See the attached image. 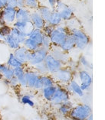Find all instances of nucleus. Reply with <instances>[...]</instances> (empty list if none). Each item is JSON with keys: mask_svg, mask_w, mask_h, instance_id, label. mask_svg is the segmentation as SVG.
<instances>
[{"mask_svg": "<svg viewBox=\"0 0 105 120\" xmlns=\"http://www.w3.org/2000/svg\"><path fill=\"white\" fill-rule=\"evenodd\" d=\"M92 114V108L88 104L80 103L74 106L68 114L72 120H85Z\"/></svg>", "mask_w": 105, "mask_h": 120, "instance_id": "1", "label": "nucleus"}, {"mask_svg": "<svg viewBox=\"0 0 105 120\" xmlns=\"http://www.w3.org/2000/svg\"><path fill=\"white\" fill-rule=\"evenodd\" d=\"M70 33L74 37L75 41V48L84 51L91 42L90 37L81 28H74L70 30Z\"/></svg>", "mask_w": 105, "mask_h": 120, "instance_id": "2", "label": "nucleus"}, {"mask_svg": "<svg viewBox=\"0 0 105 120\" xmlns=\"http://www.w3.org/2000/svg\"><path fill=\"white\" fill-rule=\"evenodd\" d=\"M57 85L65 86L72 79H74V71L67 66H64L55 74L51 75Z\"/></svg>", "mask_w": 105, "mask_h": 120, "instance_id": "3", "label": "nucleus"}, {"mask_svg": "<svg viewBox=\"0 0 105 120\" xmlns=\"http://www.w3.org/2000/svg\"><path fill=\"white\" fill-rule=\"evenodd\" d=\"M25 79L27 82V88L41 90L42 89L40 80V74L33 68H25Z\"/></svg>", "mask_w": 105, "mask_h": 120, "instance_id": "4", "label": "nucleus"}, {"mask_svg": "<svg viewBox=\"0 0 105 120\" xmlns=\"http://www.w3.org/2000/svg\"><path fill=\"white\" fill-rule=\"evenodd\" d=\"M71 99V93L67 90L64 86L57 85L55 93L51 100V103L55 106H58L64 102Z\"/></svg>", "mask_w": 105, "mask_h": 120, "instance_id": "5", "label": "nucleus"}, {"mask_svg": "<svg viewBox=\"0 0 105 120\" xmlns=\"http://www.w3.org/2000/svg\"><path fill=\"white\" fill-rule=\"evenodd\" d=\"M48 53L49 52L47 50L42 48V47H39L35 51L31 52L30 59H29L27 64L32 68L35 66H36L37 64L43 63Z\"/></svg>", "mask_w": 105, "mask_h": 120, "instance_id": "6", "label": "nucleus"}, {"mask_svg": "<svg viewBox=\"0 0 105 120\" xmlns=\"http://www.w3.org/2000/svg\"><path fill=\"white\" fill-rule=\"evenodd\" d=\"M44 63H45L46 68H47L48 74L50 75H53L58 71H59L62 67L65 66L63 63L61 62L59 60H58L57 58H55L50 53L47 54Z\"/></svg>", "mask_w": 105, "mask_h": 120, "instance_id": "7", "label": "nucleus"}, {"mask_svg": "<svg viewBox=\"0 0 105 120\" xmlns=\"http://www.w3.org/2000/svg\"><path fill=\"white\" fill-rule=\"evenodd\" d=\"M78 78L80 81V86L84 92L91 89L93 83V78L87 70H80L78 71Z\"/></svg>", "mask_w": 105, "mask_h": 120, "instance_id": "8", "label": "nucleus"}, {"mask_svg": "<svg viewBox=\"0 0 105 120\" xmlns=\"http://www.w3.org/2000/svg\"><path fill=\"white\" fill-rule=\"evenodd\" d=\"M31 52V51L26 49L23 45H20L18 48L13 51V54L17 59L21 61L23 64L27 65L28 60L30 59Z\"/></svg>", "mask_w": 105, "mask_h": 120, "instance_id": "9", "label": "nucleus"}, {"mask_svg": "<svg viewBox=\"0 0 105 120\" xmlns=\"http://www.w3.org/2000/svg\"><path fill=\"white\" fill-rule=\"evenodd\" d=\"M16 8L10 6H5L3 9L2 10V15H3L4 20L5 22V24L12 26L13 23L16 20Z\"/></svg>", "mask_w": 105, "mask_h": 120, "instance_id": "10", "label": "nucleus"}, {"mask_svg": "<svg viewBox=\"0 0 105 120\" xmlns=\"http://www.w3.org/2000/svg\"><path fill=\"white\" fill-rule=\"evenodd\" d=\"M65 88L68 90L70 93H73V94L78 96V97H83L84 96V92L81 90L79 83L75 80V79H72V80L69 82V83L65 85Z\"/></svg>", "mask_w": 105, "mask_h": 120, "instance_id": "11", "label": "nucleus"}, {"mask_svg": "<svg viewBox=\"0 0 105 120\" xmlns=\"http://www.w3.org/2000/svg\"><path fill=\"white\" fill-rule=\"evenodd\" d=\"M30 22L34 28L42 29L44 28V26L46 25V22L44 19L41 16V15L38 12L37 10L31 11L30 15Z\"/></svg>", "mask_w": 105, "mask_h": 120, "instance_id": "12", "label": "nucleus"}, {"mask_svg": "<svg viewBox=\"0 0 105 120\" xmlns=\"http://www.w3.org/2000/svg\"><path fill=\"white\" fill-rule=\"evenodd\" d=\"M67 35H68L67 34L59 31L54 28V30L52 31L51 34L49 35V38H50V40L52 44V46L59 47L62 44L64 41H65Z\"/></svg>", "mask_w": 105, "mask_h": 120, "instance_id": "13", "label": "nucleus"}, {"mask_svg": "<svg viewBox=\"0 0 105 120\" xmlns=\"http://www.w3.org/2000/svg\"><path fill=\"white\" fill-rule=\"evenodd\" d=\"M26 66L18 67L14 68V76L17 78L19 81V86L22 88H27V82L25 79V67Z\"/></svg>", "mask_w": 105, "mask_h": 120, "instance_id": "14", "label": "nucleus"}, {"mask_svg": "<svg viewBox=\"0 0 105 120\" xmlns=\"http://www.w3.org/2000/svg\"><path fill=\"white\" fill-rule=\"evenodd\" d=\"M49 53L51 55H53V56L55 58H57L58 60H59L62 63H63L64 65H65V64L68 63V60L70 59L68 53H65V52L62 51V50L59 48V47L53 46L51 48V51H49Z\"/></svg>", "mask_w": 105, "mask_h": 120, "instance_id": "15", "label": "nucleus"}, {"mask_svg": "<svg viewBox=\"0 0 105 120\" xmlns=\"http://www.w3.org/2000/svg\"><path fill=\"white\" fill-rule=\"evenodd\" d=\"M59 48L65 53H69L72 50L75 48V41L74 37L71 33L67 35L66 38L62 42V44L59 46Z\"/></svg>", "mask_w": 105, "mask_h": 120, "instance_id": "16", "label": "nucleus"}, {"mask_svg": "<svg viewBox=\"0 0 105 120\" xmlns=\"http://www.w3.org/2000/svg\"><path fill=\"white\" fill-rule=\"evenodd\" d=\"M13 27L16 28L21 31L24 32L26 34V35L28 37V34L31 31V30L34 28L32 25L31 24V22H26L23 21H20V20H16L13 25H12Z\"/></svg>", "mask_w": 105, "mask_h": 120, "instance_id": "17", "label": "nucleus"}, {"mask_svg": "<svg viewBox=\"0 0 105 120\" xmlns=\"http://www.w3.org/2000/svg\"><path fill=\"white\" fill-rule=\"evenodd\" d=\"M31 10L28 8L23 7V8H16V20L20 21L30 22V15H31Z\"/></svg>", "mask_w": 105, "mask_h": 120, "instance_id": "18", "label": "nucleus"}, {"mask_svg": "<svg viewBox=\"0 0 105 120\" xmlns=\"http://www.w3.org/2000/svg\"><path fill=\"white\" fill-rule=\"evenodd\" d=\"M56 88H57V84L53 85V86L43 87V88L41 90V93H42L43 99L47 102H50L55 93Z\"/></svg>", "mask_w": 105, "mask_h": 120, "instance_id": "19", "label": "nucleus"}, {"mask_svg": "<svg viewBox=\"0 0 105 120\" xmlns=\"http://www.w3.org/2000/svg\"><path fill=\"white\" fill-rule=\"evenodd\" d=\"M74 105L71 102V99H69L68 101L64 102L63 103L58 106V112L62 116H68L70 112V111L73 108Z\"/></svg>", "mask_w": 105, "mask_h": 120, "instance_id": "20", "label": "nucleus"}, {"mask_svg": "<svg viewBox=\"0 0 105 120\" xmlns=\"http://www.w3.org/2000/svg\"><path fill=\"white\" fill-rule=\"evenodd\" d=\"M10 34L13 37V38L18 42L20 45H22V43L24 42L25 39L27 38L26 34L24 32L21 31L19 29H17L16 28L11 26V31H10Z\"/></svg>", "mask_w": 105, "mask_h": 120, "instance_id": "21", "label": "nucleus"}, {"mask_svg": "<svg viewBox=\"0 0 105 120\" xmlns=\"http://www.w3.org/2000/svg\"><path fill=\"white\" fill-rule=\"evenodd\" d=\"M63 22H64L62 21V18H61L58 11H57L54 9H52L51 13L50 16H49V18L46 23H48V24H49L50 25L53 26L54 28H55L56 26L61 25Z\"/></svg>", "mask_w": 105, "mask_h": 120, "instance_id": "22", "label": "nucleus"}, {"mask_svg": "<svg viewBox=\"0 0 105 120\" xmlns=\"http://www.w3.org/2000/svg\"><path fill=\"white\" fill-rule=\"evenodd\" d=\"M44 36H45V34H43L42 30L38 28H33L30 33L28 34V38L32 39L39 46H41V44H42Z\"/></svg>", "mask_w": 105, "mask_h": 120, "instance_id": "23", "label": "nucleus"}, {"mask_svg": "<svg viewBox=\"0 0 105 120\" xmlns=\"http://www.w3.org/2000/svg\"><path fill=\"white\" fill-rule=\"evenodd\" d=\"M58 13H59L61 18H62V21L64 22L68 21V20L71 19L72 18L74 17V11H73L72 8L70 6H68V5H67L64 8H62L61 11H58Z\"/></svg>", "mask_w": 105, "mask_h": 120, "instance_id": "24", "label": "nucleus"}, {"mask_svg": "<svg viewBox=\"0 0 105 120\" xmlns=\"http://www.w3.org/2000/svg\"><path fill=\"white\" fill-rule=\"evenodd\" d=\"M7 66H8L9 67H12V68H16V67H23V66H26L25 64H23L21 61L19 60L16 57V56L14 55L13 52H11L8 55V59L6 60V63H5Z\"/></svg>", "mask_w": 105, "mask_h": 120, "instance_id": "25", "label": "nucleus"}, {"mask_svg": "<svg viewBox=\"0 0 105 120\" xmlns=\"http://www.w3.org/2000/svg\"><path fill=\"white\" fill-rule=\"evenodd\" d=\"M37 11H38V12L41 15V16H42V18L44 19V20L47 22L49 16H50V15H51V11H52V9L50 7H48V5H40L39 7L38 8Z\"/></svg>", "mask_w": 105, "mask_h": 120, "instance_id": "26", "label": "nucleus"}, {"mask_svg": "<svg viewBox=\"0 0 105 120\" xmlns=\"http://www.w3.org/2000/svg\"><path fill=\"white\" fill-rule=\"evenodd\" d=\"M40 80H41V83H42V88L49 86H53V85L56 84L53 77L50 74L40 75Z\"/></svg>", "mask_w": 105, "mask_h": 120, "instance_id": "27", "label": "nucleus"}, {"mask_svg": "<svg viewBox=\"0 0 105 120\" xmlns=\"http://www.w3.org/2000/svg\"><path fill=\"white\" fill-rule=\"evenodd\" d=\"M3 43H5L12 51H15L16 48H18L20 46L19 44L13 38V37L12 36L11 34H8V35L5 37Z\"/></svg>", "mask_w": 105, "mask_h": 120, "instance_id": "28", "label": "nucleus"}, {"mask_svg": "<svg viewBox=\"0 0 105 120\" xmlns=\"http://www.w3.org/2000/svg\"><path fill=\"white\" fill-rule=\"evenodd\" d=\"M22 45H23L26 49H28L30 51H35V50H37L40 47L35 41H34L32 39L29 38L28 37L25 39L24 42L22 43Z\"/></svg>", "mask_w": 105, "mask_h": 120, "instance_id": "29", "label": "nucleus"}, {"mask_svg": "<svg viewBox=\"0 0 105 120\" xmlns=\"http://www.w3.org/2000/svg\"><path fill=\"white\" fill-rule=\"evenodd\" d=\"M1 73H2L3 78L7 79V80H10L12 77H14V69L7 66L5 64H4L3 67H2V69L1 71Z\"/></svg>", "mask_w": 105, "mask_h": 120, "instance_id": "30", "label": "nucleus"}, {"mask_svg": "<svg viewBox=\"0 0 105 120\" xmlns=\"http://www.w3.org/2000/svg\"><path fill=\"white\" fill-rule=\"evenodd\" d=\"M20 101H21L22 104L25 105V106H28L30 107L35 106V102L33 100V97L29 94H24L21 96L20 98Z\"/></svg>", "mask_w": 105, "mask_h": 120, "instance_id": "31", "label": "nucleus"}, {"mask_svg": "<svg viewBox=\"0 0 105 120\" xmlns=\"http://www.w3.org/2000/svg\"><path fill=\"white\" fill-rule=\"evenodd\" d=\"M40 5L39 0H25V7L31 11L37 10Z\"/></svg>", "mask_w": 105, "mask_h": 120, "instance_id": "32", "label": "nucleus"}, {"mask_svg": "<svg viewBox=\"0 0 105 120\" xmlns=\"http://www.w3.org/2000/svg\"><path fill=\"white\" fill-rule=\"evenodd\" d=\"M65 24L69 30H72V29L74 28H81V22L74 17L68 20V21L65 22Z\"/></svg>", "mask_w": 105, "mask_h": 120, "instance_id": "33", "label": "nucleus"}, {"mask_svg": "<svg viewBox=\"0 0 105 120\" xmlns=\"http://www.w3.org/2000/svg\"><path fill=\"white\" fill-rule=\"evenodd\" d=\"M78 64L85 70H92V64L90 63V61L87 60V58L84 55H81L79 59H78Z\"/></svg>", "mask_w": 105, "mask_h": 120, "instance_id": "34", "label": "nucleus"}, {"mask_svg": "<svg viewBox=\"0 0 105 120\" xmlns=\"http://www.w3.org/2000/svg\"><path fill=\"white\" fill-rule=\"evenodd\" d=\"M40 47H42V48H45V50H47L48 52L51 51V49L53 46H52V44H51V41L49 36H46V35L44 36Z\"/></svg>", "mask_w": 105, "mask_h": 120, "instance_id": "35", "label": "nucleus"}, {"mask_svg": "<svg viewBox=\"0 0 105 120\" xmlns=\"http://www.w3.org/2000/svg\"><path fill=\"white\" fill-rule=\"evenodd\" d=\"M32 68L36 71L40 75H45V74H48V71H47V68H46V66L45 63H41L37 64L36 66H35Z\"/></svg>", "mask_w": 105, "mask_h": 120, "instance_id": "36", "label": "nucleus"}, {"mask_svg": "<svg viewBox=\"0 0 105 120\" xmlns=\"http://www.w3.org/2000/svg\"><path fill=\"white\" fill-rule=\"evenodd\" d=\"M54 28L53 27V26H51V25H50L49 24H48V23H46V25L44 26V28L42 29V30L43 34H45V35L49 36L51 34L52 31L54 30Z\"/></svg>", "mask_w": 105, "mask_h": 120, "instance_id": "37", "label": "nucleus"}, {"mask_svg": "<svg viewBox=\"0 0 105 120\" xmlns=\"http://www.w3.org/2000/svg\"><path fill=\"white\" fill-rule=\"evenodd\" d=\"M55 28H56L57 30H58L59 31L63 32V33H65L67 34H68L70 33V30L68 28V27H67V26L65 25V22H63L61 25L56 26V27H55Z\"/></svg>", "mask_w": 105, "mask_h": 120, "instance_id": "38", "label": "nucleus"}, {"mask_svg": "<svg viewBox=\"0 0 105 120\" xmlns=\"http://www.w3.org/2000/svg\"><path fill=\"white\" fill-rule=\"evenodd\" d=\"M10 31H11V26L8 25H5L2 26H0V31L2 32V34L5 37L8 34H10Z\"/></svg>", "mask_w": 105, "mask_h": 120, "instance_id": "39", "label": "nucleus"}, {"mask_svg": "<svg viewBox=\"0 0 105 120\" xmlns=\"http://www.w3.org/2000/svg\"><path fill=\"white\" fill-rule=\"evenodd\" d=\"M67 5V4H65V2L62 0H58L57 1V3L55 5V7H54V10H56L57 11H59L64 8Z\"/></svg>", "mask_w": 105, "mask_h": 120, "instance_id": "40", "label": "nucleus"}, {"mask_svg": "<svg viewBox=\"0 0 105 120\" xmlns=\"http://www.w3.org/2000/svg\"><path fill=\"white\" fill-rule=\"evenodd\" d=\"M9 86H11L12 88H17V87L19 86V81L15 76L9 80Z\"/></svg>", "mask_w": 105, "mask_h": 120, "instance_id": "41", "label": "nucleus"}, {"mask_svg": "<svg viewBox=\"0 0 105 120\" xmlns=\"http://www.w3.org/2000/svg\"><path fill=\"white\" fill-rule=\"evenodd\" d=\"M57 1L58 0H46L48 6L50 7L51 9H54V7H55V5L57 3Z\"/></svg>", "mask_w": 105, "mask_h": 120, "instance_id": "42", "label": "nucleus"}, {"mask_svg": "<svg viewBox=\"0 0 105 120\" xmlns=\"http://www.w3.org/2000/svg\"><path fill=\"white\" fill-rule=\"evenodd\" d=\"M7 6L13 7V8H17V4H16V0H7Z\"/></svg>", "mask_w": 105, "mask_h": 120, "instance_id": "43", "label": "nucleus"}, {"mask_svg": "<svg viewBox=\"0 0 105 120\" xmlns=\"http://www.w3.org/2000/svg\"><path fill=\"white\" fill-rule=\"evenodd\" d=\"M17 8L25 7V0H16Z\"/></svg>", "mask_w": 105, "mask_h": 120, "instance_id": "44", "label": "nucleus"}, {"mask_svg": "<svg viewBox=\"0 0 105 120\" xmlns=\"http://www.w3.org/2000/svg\"><path fill=\"white\" fill-rule=\"evenodd\" d=\"M6 25V24H5L3 15H2V11H0V26H2V25Z\"/></svg>", "mask_w": 105, "mask_h": 120, "instance_id": "45", "label": "nucleus"}, {"mask_svg": "<svg viewBox=\"0 0 105 120\" xmlns=\"http://www.w3.org/2000/svg\"><path fill=\"white\" fill-rule=\"evenodd\" d=\"M2 82L3 83V84L5 85V86H9V80H7V79H5V78H2Z\"/></svg>", "mask_w": 105, "mask_h": 120, "instance_id": "46", "label": "nucleus"}, {"mask_svg": "<svg viewBox=\"0 0 105 120\" xmlns=\"http://www.w3.org/2000/svg\"><path fill=\"white\" fill-rule=\"evenodd\" d=\"M4 38H5V36L2 34V32L0 31V42H2V43H3V41H4Z\"/></svg>", "mask_w": 105, "mask_h": 120, "instance_id": "47", "label": "nucleus"}, {"mask_svg": "<svg viewBox=\"0 0 105 120\" xmlns=\"http://www.w3.org/2000/svg\"><path fill=\"white\" fill-rule=\"evenodd\" d=\"M5 6V5L3 3H2V2L1 1V0H0V11H2V9H3Z\"/></svg>", "mask_w": 105, "mask_h": 120, "instance_id": "48", "label": "nucleus"}, {"mask_svg": "<svg viewBox=\"0 0 105 120\" xmlns=\"http://www.w3.org/2000/svg\"><path fill=\"white\" fill-rule=\"evenodd\" d=\"M85 120H93V115H92V114H91V115L89 117H88V118L86 119Z\"/></svg>", "mask_w": 105, "mask_h": 120, "instance_id": "49", "label": "nucleus"}, {"mask_svg": "<svg viewBox=\"0 0 105 120\" xmlns=\"http://www.w3.org/2000/svg\"><path fill=\"white\" fill-rule=\"evenodd\" d=\"M1 1L2 2V3H3L5 6H6V5H7V0H1Z\"/></svg>", "mask_w": 105, "mask_h": 120, "instance_id": "50", "label": "nucleus"}, {"mask_svg": "<svg viewBox=\"0 0 105 120\" xmlns=\"http://www.w3.org/2000/svg\"><path fill=\"white\" fill-rule=\"evenodd\" d=\"M3 65H4V64H2V63H0V72H1L2 69V67H3Z\"/></svg>", "mask_w": 105, "mask_h": 120, "instance_id": "51", "label": "nucleus"}, {"mask_svg": "<svg viewBox=\"0 0 105 120\" xmlns=\"http://www.w3.org/2000/svg\"><path fill=\"white\" fill-rule=\"evenodd\" d=\"M2 78H3V77H2V73L0 72V80H2Z\"/></svg>", "mask_w": 105, "mask_h": 120, "instance_id": "52", "label": "nucleus"}, {"mask_svg": "<svg viewBox=\"0 0 105 120\" xmlns=\"http://www.w3.org/2000/svg\"><path fill=\"white\" fill-rule=\"evenodd\" d=\"M65 120H72V119H71L70 118H68V119H65Z\"/></svg>", "mask_w": 105, "mask_h": 120, "instance_id": "53", "label": "nucleus"}]
</instances>
